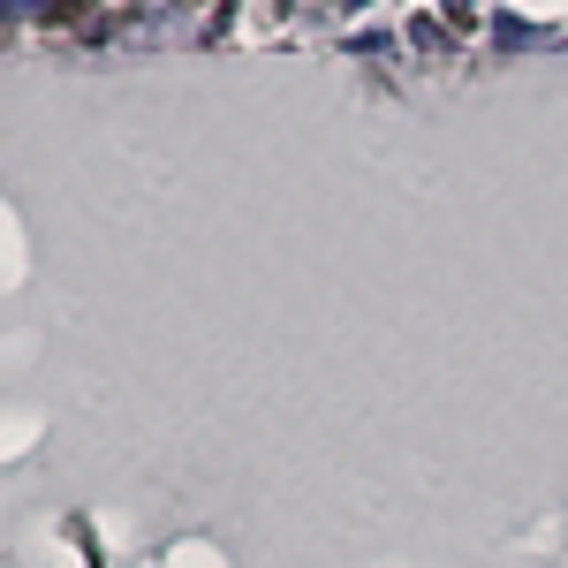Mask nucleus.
Returning a JSON list of instances; mask_svg holds the SVG:
<instances>
[{
    "label": "nucleus",
    "mask_w": 568,
    "mask_h": 568,
    "mask_svg": "<svg viewBox=\"0 0 568 568\" xmlns=\"http://www.w3.org/2000/svg\"><path fill=\"white\" fill-rule=\"evenodd\" d=\"M493 39H500V45H554V31H530V23H508V16H500Z\"/></svg>",
    "instance_id": "nucleus-1"
},
{
    "label": "nucleus",
    "mask_w": 568,
    "mask_h": 568,
    "mask_svg": "<svg viewBox=\"0 0 568 568\" xmlns=\"http://www.w3.org/2000/svg\"><path fill=\"white\" fill-rule=\"evenodd\" d=\"M0 23H8V8H0Z\"/></svg>",
    "instance_id": "nucleus-2"
}]
</instances>
